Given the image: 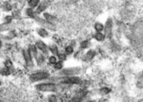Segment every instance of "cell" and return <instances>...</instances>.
Listing matches in <instances>:
<instances>
[{"mask_svg": "<svg viewBox=\"0 0 143 102\" xmlns=\"http://www.w3.org/2000/svg\"><path fill=\"white\" fill-rule=\"evenodd\" d=\"M54 67L55 69H62V67H63V64L62 61H58V62H56L55 63V65H54Z\"/></svg>", "mask_w": 143, "mask_h": 102, "instance_id": "obj_19", "label": "cell"}, {"mask_svg": "<svg viewBox=\"0 0 143 102\" xmlns=\"http://www.w3.org/2000/svg\"><path fill=\"white\" fill-rule=\"evenodd\" d=\"M65 51H66V53L67 54H71L73 52V48L72 47H67V48H66V49H65Z\"/></svg>", "mask_w": 143, "mask_h": 102, "instance_id": "obj_21", "label": "cell"}, {"mask_svg": "<svg viewBox=\"0 0 143 102\" xmlns=\"http://www.w3.org/2000/svg\"><path fill=\"white\" fill-rule=\"evenodd\" d=\"M95 55V51H93V50H89L85 55V60H87V61H89L91 60L92 59H93V57Z\"/></svg>", "mask_w": 143, "mask_h": 102, "instance_id": "obj_12", "label": "cell"}, {"mask_svg": "<svg viewBox=\"0 0 143 102\" xmlns=\"http://www.w3.org/2000/svg\"><path fill=\"white\" fill-rule=\"evenodd\" d=\"M40 2V0H29L28 5L30 8L34 9L38 6Z\"/></svg>", "mask_w": 143, "mask_h": 102, "instance_id": "obj_11", "label": "cell"}, {"mask_svg": "<svg viewBox=\"0 0 143 102\" xmlns=\"http://www.w3.org/2000/svg\"><path fill=\"white\" fill-rule=\"evenodd\" d=\"M87 94V91H81L80 92H78L75 96V98H82Z\"/></svg>", "mask_w": 143, "mask_h": 102, "instance_id": "obj_18", "label": "cell"}, {"mask_svg": "<svg viewBox=\"0 0 143 102\" xmlns=\"http://www.w3.org/2000/svg\"><path fill=\"white\" fill-rule=\"evenodd\" d=\"M112 24L113 21L111 18H109L107 20L105 26H104V34L107 37H110L112 35Z\"/></svg>", "mask_w": 143, "mask_h": 102, "instance_id": "obj_5", "label": "cell"}, {"mask_svg": "<svg viewBox=\"0 0 143 102\" xmlns=\"http://www.w3.org/2000/svg\"><path fill=\"white\" fill-rule=\"evenodd\" d=\"M36 59H37V62L39 64L42 63V61H43V57H42V56L41 54H38V55L37 54V56H36Z\"/></svg>", "mask_w": 143, "mask_h": 102, "instance_id": "obj_20", "label": "cell"}, {"mask_svg": "<svg viewBox=\"0 0 143 102\" xmlns=\"http://www.w3.org/2000/svg\"><path fill=\"white\" fill-rule=\"evenodd\" d=\"M38 90L41 91H54L56 90V85L54 84H41L37 86Z\"/></svg>", "mask_w": 143, "mask_h": 102, "instance_id": "obj_4", "label": "cell"}, {"mask_svg": "<svg viewBox=\"0 0 143 102\" xmlns=\"http://www.w3.org/2000/svg\"><path fill=\"white\" fill-rule=\"evenodd\" d=\"M89 46V42L88 41H84L81 43V47L82 48H87Z\"/></svg>", "mask_w": 143, "mask_h": 102, "instance_id": "obj_23", "label": "cell"}, {"mask_svg": "<svg viewBox=\"0 0 143 102\" xmlns=\"http://www.w3.org/2000/svg\"><path fill=\"white\" fill-rule=\"evenodd\" d=\"M49 77V74L45 72H41L33 74L30 76V80L31 81H39L43 79H46Z\"/></svg>", "mask_w": 143, "mask_h": 102, "instance_id": "obj_3", "label": "cell"}, {"mask_svg": "<svg viewBox=\"0 0 143 102\" xmlns=\"http://www.w3.org/2000/svg\"><path fill=\"white\" fill-rule=\"evenodd\" d=\"M94 29L97 31H99V32H101L102 31L104 30V25L102 24V23H99V22H97L95 24H94Z\"/></svg>", "mask_w": 143, "mask_h": 102, "instance_id": "obj_16", "label": "cell"}, {"mask_svg": "<svg viewBox=\"0 0 143 102\" xmlns=\"http://www.w3.org/2000/svg\"><path fill=\"white\" fill-rule=\"evenodd\" d=\"M26 14H27V15L28 17H29L31 18H33V19H35L38 15L37 13H36V12L34 10V9L30 8V7L26 9Z\"/></svg>", "mask_w": 143, "mask_h": 102, "instance_id": "obj_10", "label": "cell"}, {"mask_svg": "<svg viewBox=\"0 0 143 102\" xmlns=\"http://www.w3.org/2000/svg\"><path fill=\"white\" fill-rule=\"evenodd\" d=\"M81 72V68L80 67H75V68H68L62 70L59 72V74L62 76H73L80 74Z\"/></svg>", "mask_w": 143, "mask_h": 102, "instance_id": "obj_2", "label": "cell"}, {"mask_svg": "<svg viewBox=\"0 0 143 102\" xmlns=\"http://www.w3.org/2000/svg\"><path fill=\"white\" fill-rule=\"evenodd\" d=\"M59 81L62 84H79L81 83L82 80L80 77L77 76H65L59 79Z\"/></svg>", "mask_w": 143, "mask_h": 102, "instance_id": "obj_1", "label": "cell"}, {"mask_svg": "<svg viewBox=\"0 0 143 102\" xmlns=\"http://www.w3.org/2000/svg\"><path fill=\"white\" fill-rule=\"evenodd\" d=\"M11 26H12L11 23H4L2 24H0V31L8 30L11 28Z\"/></svg>", "mask_w": 143, "mask_h": 102, "instance_id": "obj_14", "label": "cell"}, {"mask_svg": "<svg viewBox=\"0 0 143 102\" xmlns=\"http://www.w3.org/2000/svg\"><path fill=\"white\" fill-rule=\"evenodd\" d=\"M30 53V54L31 56H34V57H36L37 54V49H36V47L34 45H31L29 48V50H28Z\"/></svg>", "mask_w": 143, "mask_h": 102, "instance_id": "obj_15", "label": "cell"}, {"mask_svg": "<svg viewBox=\"0 0 143 102\" xmlns=\"http://www.w3.org/2000/svg\"><path fill=\"white\" fill-rule=\"evenodd\" d=\"M2 47V42H0V47Z\"/></svg>", "mask_w": 143, "mask_h": 102, "instance_id": "obj_29", "label": "cell"}, {"mask_svg": "<svg viewBox=\"0 0 143 102\" xmlns=\"http://www.w3.org/2000/svg\"><path fill=\"white\" fill-rule=\"evenodd\" d=\"M49 61V62H50L51 64H55V63L57 62V58H56L55 56H50Z\"/></svg>", "mask_w": 143, "mask_h": 102, "instance_id": "obj_24", "label": "cell"}, {"mask_svg": "<svg viewBox=\"0 0 143 102\" xmlns=\"http://www.w3.org/2000/svg\"><path fill=\"white\" fill-rule=\"evenodd\" d=\"M36 47H37L39 49H40L42 51H43L45 54H47L48 51L47 49V46L42 41H38V42H36Z\"/></svg>", "mask_w": 143, "mask_h": 102, "instance_id": "obj_8", "label": "cell"}, {"mask_svg": "<svg viewBox=\"0 0 143 102\" xmlns=\"http://www.w3.org/2000/svg\"><path fill=\"white\" fill-rule=\"evenodd\" d=\"M5 66H6V67H7V68H9V67H11L12 66V62L10 61H5Z\"/></svg>", "mask_w": 143, "mask_h": 102, "instance_id": "obj_26", "label": "cell"}, {"mask_svg": "<svg viewBox=\"0 0 143 102\" xmlns=\"http://www.w3.org/2000/svg\"><path fill=\"white\" fill-rule=\"evenodd\" d=\"M44 17H45V20H47V21H49V22H50L52 24H54L57 20V18L54 16H53V15H52V14H50L49 13H45L44 14Z\"/></svg>", "mask_w": 143, "mask_h": 102, "instance_id": "obj_9", "label": "cell"}, {"mask_svg": "<svg viewBox=\"0 0 143 102\" xmlns=\"http://www.w3.org/2000/svg\"><path fill=\"white\" fill-rule=\"evenodd\" d=\"M51 50L54 54H57V49L55 46H53L52 48H51Z\"/></svg>", "mask_w": 143, "mask_h": 102, "instance_id": "obj_27", "label": "cell"}, {"mask_svg": "<svg viewBox=\"0 0 143 102\" xmlns=\"http://www.w3.org/2000/svg\"><path fill=\"white\" fill-rule=\"evenodd\" d=\"M49 5V1H47V0H44V1L40 2L38 6L36 7L37 8L35 10L36 13H37V14L42 13L43 12H45L47 9Z\"/></svg>", "mask_w": 143, "mask_h": 102, "instance_id": "obj_6", "label": "cell"}, {"mask_svg": "<svg viewBox=\"0 0 143 102\" xmlns=\"http://www.w3.org/2000/svg\"><path fill=\"white\" fill-rule=\"evenodd\" d=\"M95 39L98 41H102L104 39V35L101 32L97 31L96 34H95Z\"/></svg>", "mask_w": 143, "mask_h": 102, "instance_id": "obj_17", "label": "cell"}, {"mask_svg": "<svg viewBox=\"0 0 143 102\" xmlns=\"http://www.w3.org/2000/svg\"><path fill=\"white\" fill-rule=\"evenodd\" d=\"M100 91H101V93L102 94H107L110 91V89H108V88H103V89H102L100 90Z\"/></svg>", "mask_w": 143, "mask_h": 102, "instance_id": "obj_22", "label": "cell"}, {"mask_svg": "<svg viewBox=\"0 0 143 102\" xmlns=\"http://www.w3.org/2000/svg\"><path fill=\"white\" fill-rule=\"evenodd\" d=\"M12 17H10V16H7V17H6V18H5L6 23H10L11 21H12Z\"/></svg>", "mask_w": 143, "mask_h": 102, "instance_id": "obj_25", "label": "cell"}, {"mask_svg": "<svg viewBox=\"0 0 143 102\" xmlns=\"http://www.w3.org/2000/svg\"><path fill=\"white\" fill-rule=\"evenodd\" d=\"M59 59H61V60H62V59H65V55L63 54H59Z\"/></svg>", "mask_w": 143, "mask_h": 102, "instance_id": "obj_28", "label": "cell"}, {"mask_svg": "<svg viewBox=\"0 0 143 102\" xmlns=\"http://www.w3.org/2000/svg\"><path fill=\"white\" fill-rule=\"evenodd\" d=\"M23 56L27 64V66L29 67H31L33 66V61H32V58H31V55L30 54L29 51L27 50H23Z\"/></svg>", "mask_w": 143, "mask_h": 102, "instance_id": "obj_7", "label": "cell"}, {"mask_svg": "<svg viewBox=\"0 0 143 102\" xmlns=\"http://www.w3.org/2000/svg\"><path fill=\"white\" fill-rule=\"evenodd\" d=\"M38 34L42 37H48V32L45 28H40L37 31Z\"/></svg>", "mask_w": 143, "mask_h": 102, "instance_id": "obj_13", "label": "cell"}]
</instances>
